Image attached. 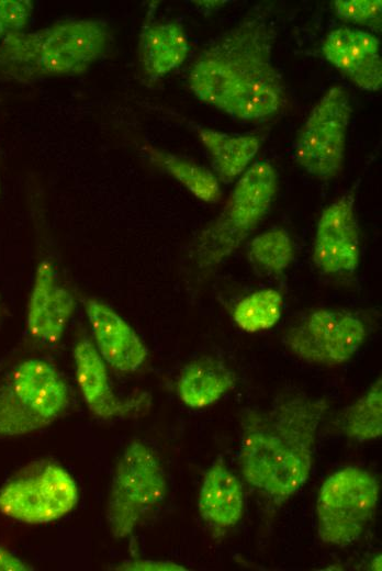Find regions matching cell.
Instances as JSON below:
<instances>
[{
	"mask_svg": "<svg viewBox=\"0 0 382 571\" xmlns=\"http://www.w3.org/2000/svg\"><path fill=\"white\" fill-rule=\"evenodd\" d=\"M276 30L263 14L250 15L214 38L194 59L190 90L234 120L255 122L276 115L286 102L272 61Z\"/></svg>",
	"mask_w": 382,
	"mask_h": 571,
	"instance_id": "1",
	"label": "cell"
},
{
	"mask_svg": "<svg viewBox=\"0 0 382 571\" xmlns=\"http://www.w3.org/2000/svg\"><path fill=\"white\" fill-rule=\"evenodd\" d=\"M327 408L324 399L284 392L268 408L247 413L239 454L246 481L277 504L293 496L310 478Z\"/></svg>",
	"mask_w": 382,
	"mask_h": 571,
	"instance_id": "2",
	"label": "cell"
},
{
	"mask_svg": "<svg viewBox=\"0 0 382 571\" xmlns=\"http://www.w3.org/2000/svg\"><path fill=\"white\" fill-rule=\"evenodd\" d=\"M111 30L103 20L66 19L0 42V80L30 83L86 72L108 52Z\"/></svg>",
	"mask_w": 382,
	"mask_h": 571,
	"instance_id": "3",
	"label": "cell"
},
{
	"mask_svg": "<svg viewBox=\"0 0 382 571\" xmlns=\"http://www.w3.org/2000/svg\"><path fill=\"white\" fill-rule=\"evenodd\" d=\"M278 188L269 161L251 165L237 180L217 216L189 245V259L200 270L229 257L268 214Z\"/></svg>",
	"mask_w": 382,
	"mask_h": 571,
	"instance_id": "4",
	"label": "cell"
},
{
	"mask_svg": "<svg viewBox=\"0 0 382 571\" xmlns=\"http://www.w3.org/2000/svg\"><path fill=\"white\" fill-rule=\"evenodd\" d=\"M69 388L43 359L15 366L0 383V435L33 433L55 422L69 405Z\"/></svg>",
	"mask_w": 382,
	"mask_h": 571,
	"instance_id": "5",
	"label": "cell"
},
{
	"mask_svg": "<svg viewBox=\"0 0 382 571\" xmlns=\"http://www.w3.org/2000/svg\"><path fill=\"white\" fill-rule=\"evenodd\" d=\"M166 492L167 478L154 450L132 441L116 464L108 496L105 517L113 537L130 536Z\"/></svg>",
	"mask_w": 382,
	"mask_h": 571,
	"instance_id": "6",
	"label": "cell"
},
{
	"mask_svg": "<svg viewBox=\"0 0 382 571\" xmlns=\"http://www.w3.org/2000/svg\"><path fill=\"white\" fill-rule=\"evenodd\" d=\"M379 495L378 479L363 468L348 466L332 473L316 501L322 542L344 547L357 541L375 514Z\"/></svg>",
	"mask_w": 382,
	"mask_h": 571,
	"instance_id": "7",
	"label": "cell"
},
{
	"mask_svg": "<svg viewBox=\"0 0 382 571\" xmlns=\"http://www.w3.org/2000/svg\"><path fill=\"white\" fill-rule=\"evenodd\" d=\"M351 113L342 86L329 88L312 109L294 143V158L307 173L328 181L341 172Z\"/></svg>",
	"mask_w": 382,
	"mask_h": 571,
	"instance_id": "8",
	"label": "cell"
},
{
	"mask_svg": "<svg viewBox=\"0 0 382 571\" xmlns=\"http://www.w3.org/2000/svg\"><path fill=\"white\" fill-rule=\"evenodd\" d=\"M74 478L54 462L30 466L0 489V513L27 524H47L78 503Z\"/></svg>",
	"mask_w": 382,
	"mask_h": 571,
	"instance_id": "9",
	"label": "cell"
},
{
	"mask_svg": "<svg viewBox=\"0 0 382 571\" xmlns=\"http://www.w3.org/2000/svg\"><path fill=\"white\" fill-rule=\"evenodd\" d=\"M368 332L353 312L317 309L292 323L282 337L290 354L307 363L337 367L360 349Z\"/></svg>",
	"mask_w": 382,
	"mask_h": 571,
	"instance_id": "10",
	"label": "cell"
},
{
	"mask_svg": "<svg viewBox=\"0 0 382 571\" xmlns=\"http://www.w3.org/2000/svg\"><path fill=\"white\" fill-rule=\"evenodd\" d=\"M312 259L326 276L350 277L360 260L359 226L351 192L338 197L321 213Z\"/></svg>",
	"mask_w": 382,
	"mask_h": 571,
	"instance_id": "11",
	"label": "cell"
},
{
	"mask_svg": "<svg viewBox=\"0 0 382 571\" xmlns=\"http://www.w3.org/2000/svg\"><path fill=\"white\" fill-rule=\"evenodd\" d=\"M74 359L76 380L82 399L97 417L102 419L130 417L150 405V398L146 392H138L127 398H120L114 393L106 363L87 337H81L76 343Z\"/></svg>",
	"mask_w": 382,
	"mask_h": 571,
	"instance_id": "12",
	"label": "cell"
},
{
	"mask_svg": "<svg viewBox=\"0 0 382 571\" xmlns=\"http://www.w3.org/2000/svg\"><path fill=\"white\" fill-rule=\"evenodd\" d=\"M76 302L59 279L52 261L42 260L35 270L26 307V329L36 340L57 344L74 314Z\"/></svg>",
	"mask_w": 382,
	"mask_h": 571,
	"instance_id": "13",
	"label": "cell"
},
{
	"mask_svg": "<svg viewBox=\"0 0 382 571\" xmlns=\"http://www.w3.org/2000/svg\"><path fill=\"white\" fill-rule=\"evenodd\" d=\"M82 304L94 347L104 362L120 372L137 371L145 362L148 350L134 328L99 299L86 298Z\"/></svg>",
	"mask_w": 382,
	"mask_h": 571,
	"instance_id": "14",
	"label": "cell"
},
{
	"mask_svg": "<svg viewBox=\"0 0 382 571\" xmlns=\"http://www.w3.org/2000/svg\"><path fill=\"white\" fill-rule=\"evenodd\" d=\"M325 58L353 85L364 91H379L382 85L380 41L369 32L340 26L324 38Z\"/></svg>",
	"mask_w": 382,
	"mask_h": 571,
	"instance_id": "15",
	"label": "cell"
},
{
	"mask_svg": "<svg viewBox=\"0 0 382 571\" xmlns=\"http://www.w3.org/2000/svg\"><path fill=\"white\" fill-rule=\"evenodd\" d=\"M190 51L188 37L177 21H147L138 40V58L143 71L157 80L181 66Z\"/></svg>",
	"mask_w": 382,
	"mask_h": 571,
	"instance_id": "16",
	"label": "cell"
},
{
	"mask_svg": "<svg viewBox=\"0 0 382 571\" xmlns=\"http://www.w3.org/2000/svg\"><path fill=\"white\" fill-rule=\"evenodd\" d=\"M198 510L205 522L216 527H232L243 517V485L222 458L215 460L204 474Z\"/></svg>",
	"mask_w": 382,
	"mask_h": 571,
	"instance_id": "17",
	"label": "cell"
},
{
	"mask_svg": "<svg viewBox=\"0 0 382 571\" xmlns=\"http://www.w3.org/2000/svg\"><path fill=\"white\" fill-rule=\"evenodd\" d=\"M235 384V373L222 360L205 356L183 367L177 391L188 407L204 408L216 403Z\"/></svg>",
	"mask_w": 382,
	"mask_h": 571,
	"instance_id": "18",
	"label": "cell"
},
{
	"mask_svg": "<svg viewBox=\"0 0 382 571\" xmlns=\"http://www.w3.org/2000/svg\"><path fill=\"white\" fill-rule=\"evenodd\" d=\"M198 136L210 154L214 175L225 184L245 172L260 148V139L255 135H231L200 127Z\"/></svg>",
	"mask_w": 382,
	"mask_h": 571,
	"instance_id": "19",
	"label": "cell"
},
{
	"mask_svg": "<svg viewBox=\"0 0 382 571\" xmlns=\"http://www.w3.org/2000/svg\"><path fill=\"white\" fill-rule=\"evenodd\" d=\"M143 150L155 165L173 177L199 200L206 203L221 201L220 181L207 168L150 145H144Z\"/></svg>",
	"mask_w": 382,
	"mask_h": 571,
	"instance_id": "20",
	"label": "cell"
},
{
	"mask_svg": "<svg viewBox=\"0 0 382 571\" xmlns=\"http://www.w3.org/2000/svg\"><path fill=\"white\" fill-rule=\"evenodd\" d=\"M283 296L274 289L254 291L241 298L234 306V323L246 333L272 328L282 316Z\"/></svg>",
	"mask_w": 382,
	"mask_h": 571,
	"instance_id": "21",
	"label": "cell"
},
{
	"mask_svg": "<svg viewBox=\"0 0 382 571\" xmlns=\"http://www.w3.org/2000/svg\"><path fill=\"white\" fill-rule=\"evenodd\" d=\"M344 433L357 441L382 435V381L375 380L368 391L349 406L342 417Z\"/></svg>",
	"mask_w": 382,
	"mask_h": 571,
	"instance_id": "22",
	"label": "cell"
},
{
	"mask_svg": "<svg viewBox=\"0 0 382 571\" xmlns=\"http://www.w3.org/2000/svg\"><path fill=\"white\" fill-rule=\"evenodd\" d=\"M254 265L270 276L279 277L294 259V247L289 232L272 227L252 238L248 251Z\"/></svg>",
	"mask_w": 382,
	"mask_h": 571,
	"instance_id": "23",
	"label": "cell"
},
{
	"mask_svg": "<svg viewBox=\"0 0 382 571\" xmlns=\"http://www.w3.org/2000/svg\"><path fill=\"white\" fill-rule=\"evenodd\" d=\"M31 0H0V42L10 35L23 32L32 16Z\"/></svg>",
	"mask_w": 382,
	"mask_h": 571,
	"instance_id": "24",
	"label": "cell"
},
{
	"mask_svg": "<svg viewBox=\"0 0 382 571\" xmlns=\"http://www.w3.org/2000/svg\"><path fill=\"white\" fill-rule=\"evenodd\" d=\"M336 14L347 21L370 26L381 25V0H336L333 2Z\"/></svg>",
	"mask_w": 382,
	"mask_h": 571,
	"instance_id": "25",
	"label": "cell"
},
{
	"mask_svg": "<svg viewBox=\"0 0 382 571\" xmlns=\"http://www.w3.org/2000/svg\"><path fill=\"white\" fill-rule=\"evenodd\" d=\"M115 570L125 571H180L187 570L183 566L172 561L150 560V559H134L123 562Z\"/></svg>",
	"mask_w": 382,
	"mask_h": 571,
	"instance_id": "26",
	"label": "cell"
},
{
	"mask_svg": "<svg viewBox=\"0 0 382 571\" xmlns=\"http://www.w3.org/2000/svg\"><path fill=\"white\" fill-rule=\"evenodd\" d=\"M34 568L0 546V571H29Z\"/></svg>",
	"mask_w": 382,
	"mask_h": 571,
	"instance_id": "27",
	"label": "cell"
},
{
	"mask_svg": "<svg viewBox=\"0 0 382 571\" xmlns=\"http://www.w3.org/2000/svg\"><path fill=\"white\" fill-rule=\"evenodd\" d=\"M371 570H381V556L373 558V560L370 563Z\"/></svg>",
	"mask_w": 382,
	"mask_h": 571,
	"instance_id": "28",
	"label": "cell"
}]
</instances>
